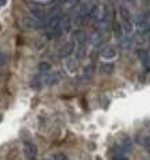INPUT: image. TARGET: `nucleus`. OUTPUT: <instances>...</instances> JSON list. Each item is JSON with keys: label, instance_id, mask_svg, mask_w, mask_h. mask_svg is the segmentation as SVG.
<instances>
[{"label": "nucleus", "instance_id": "nucleus-1", "mask_svg": "<svg viewBox=\"0 0 150 160\" xmlns=\"http://www.w3.org/2000/svg\"><path fill=\"white\" fill-rule=\"evenodd\" d=\"M119 17H120V23L122 27H123L124 34H131L134 31V22L131 19V14H130V10L127 7H124L123 4L119 6Z\"/></svg>", "mask_w": 150, "mask_h": 160}, {"label": "nucleus", "instance_id": "nucleus-2", "mask_svg": "<svg viewBox=\"0 0 150 160\" xmlns=\"http://www.w3.org/2000/svg\"><path fill=\"white\" fill-rule=\"evenodd\" d=\"M22 27L26 30H31V29H41V27H45V25L37 19L34 15H27L22 19Z\"/></svg>", "mask_w": 150, "mask_h": 160}, {"label": "nucleus", "instance_id": "nucleus-3", "mask_svg": "<svg viewBox=\"0 0 150 160\" xmlns=\"http://www.w3.org/2000/svg\"><path fill=\"white\" fill-rule=\"evenodd\" d=\"M74 46H76V42L73 41H69V42H66L65 45H62V48L60 50H58V56H60L61 58H68L72 56V53L74 52Z\"/></svg>", "mask_w": 150, "mask_h": 160}, {"label": "nucleus", "instance_id": "nucleus-4", "mask_svg": "<svg viewBox=\"0 0 150 160\" xmlns=\"http://www.w3.org/2000/svg\"><path fill=\"white\" fill-rule=\"evenodd\" d=\"M23 152L27 159H34L38 153V148L33 141H25L23 144Z\"/></svg>", "mask_w": 150, "mask_h": 160}, {"label": "nucleus", "instance_id": "nucleus-5", "mask_svg": "<svg viewBox=\"0 0 150 160\" xmlns=\"http://www.w3.org/2000/svg\"><path fill=\"white\" fill-rule=\"evenodd\" d=\"M42 82H43V84L47 86V87L56 86L57 83L60 82V76L57 73H45L42 76Z\"/></svg>", "mask_w": 150, "mask_h": 160}, {"label": "nucleus", "instance_id": "nucleus-6", "mask_svg": "<svg viewBox=\"0 0 150 160\" xmlns=\"http://www.w3.org/2000/svg\"><path fill=\"white\" fill-rule=\"evenodd\" d=\"M100 57L105 60V61H111V60L116 57V50L112 46H104L100 52Z\"/></svg>", "mask_w": 150, "mask_h": 160}, {"label": "nucleus", "instance_id": "nucleus-7", "mask_svg": "<svg viewBox=\"0 0 150 160\" xmlns=\"http://www.w3.org/2000/svg\"><path fill=\"white\" fill-rule=\"evenodd\" d=\"M72 39L77 43V45H81V43H87V39H88V37H87V33L84 30L77 29V30H74L72 33Z\"/></svg>", "mask_w": 150, "mask_h": 160}, {"label": "nucleus", "instance_id": "nucleus-8", "mask_svg": "<svg viewBox=\"0 0 150 160\" xmlns=\"http://www.w3.org/2000/svg\"><path fill=\"white\" fill-rule=\"evenodd\" d=\"M65 67H66V71L69 72L70 75H74L78 68V64H77V58L74 57H68L65 61Z\"/></svg>", "mask_w": 150, "mask_h": 160}, {"label": "nucleus", "instance_id": "nucleus-9", "mask_svg": "<svg viewBox=\"0 0 150 160\" xmlns=\"http://www.w3.org/2000/svg\"><path fill=\"white\" fill-rule=\"evenodd\" d=\"M133 45V38H131V35H123L120 39H119V46H120V49H123V50H127L130 49Z\"/></svg>", "mask_w": 150, "mask_h": 160}, {"label": "nucleus", "instance_id": "nucleus-10", "mask_svg": "<svg viewBox=\"0 0 150 160\" xmlns=\"http://www.w3.org/2000/svg\"><path fill=\"white\" fill-rule=\"evenodd\" d=\"M112 30H114V34H115V38L118 39V41H119V39L124 35V31H123V27H122L120 22L114 21L112 22Z\"/></svg>", "mask_w": 150, "mask_h": 160}, {"label": "nucleus", "instance_id": "nucleus-11", "mask_svg": "<svg viewBox=\"0 0 150 160\" xmlns=\"http://www.w3.org/2000/svg\"><path fill=\"white\" fill-rule=\"evenodd\" d=\"M87 56V45L85 43H81L76 48V58L77 60H81Z\"/></svg>", "mask_w": 150, "mask_h": 160}, {"label": "nucleus", "instance_id": "nucleus-12", "mask_svg": "<svg viewBox=\"0 0 150 160\" xmlns=\"http://www.w3.org/2000/svg\"><path fill=\"white\" fill-rule=\"evenodd\" d=\"M50 69H52V64L47 62V61H43V62H41L38 65V71H39V73H42V75L49 73Z\"/></svg>", "mask_w": 150, "mask_h": 160}, {"label": "nucleus", "instance_id": "nucleus-13", "mask_svg": "<svg viewBox=\"0 0 150 160\" xmlns=\"http://www.w3.org/2000/svg\"><path fill=\"white\" fill-rule=\"evenodd\" d=\"M119 145L123 148L124 151H131L133 149V141H131V138L130 137H127V136H124L123 141H122V144H119Z\"/></svg>", "mask_w": 150, "mask_h": 160}, {"label": "nucleus", "instance_id": "nucleus-14", "mask_svg": "<svg viewBox=\"0 0 150 160\" xmlns=\"http://www.w3.org/2000/svg\"><path fill=\"white\" fill-rule=\"evenodd\" d=\"M70 19L69 18H64L61 21V29H62V33H68V31L70 30V27H72V25H70Z\"/></svg>", "mask_w": 150, "mask_h": 160}, {"label": "nucleus", "instance_id": "nucleus-15", "mask_svg": "<svg viewBox=\"0 0 150 160\" xmlns=\"http://www.w3.org/2000/svg\"><path fill=\"white\" fill-rule=\"evenodd\" d=\"M78 6H80V0H66L65 4H64V7L66 10H73Z\"/></svg>", "mask_w": 150, "mask_h": 160}, {"label": "nucleus", "instance_id": "nucleus-16", "mask_svg": "<svg viewBox=\"0 0 150 160\" xmlns=\"http://www.w3.org/2000/svg\"><path fill=\"white\" fill-rule=\"evenodd\" d=\"M101 68H103V72H104V73H107V75L114 73V65H112V64H110V62L103 64V65H101Z\"/></svg>", "mask_w": 150, "mask_h": 160}, {"label": "nucleus", "instance_id": "nucleus-17", "mask_svg": "<svg viewBox=\"0 0 150 160\" xmlns=\"http://www.w3.org/2000/svg\"><path fill=\"white\" fill-rule=\"evenodd\" d=\"M7 61V54L4 52H0V67H3Z\"/></svg>", "mask_w": 150, "mask_h": 160}, {"label": "nucleus", "instance_id": "nucleus-18", "mask_svg": "<svg viewBox=\"0 0 150 160\" xmlns=\"http://www.w3.org/2000/svg\"><path fill=\"white\" fill-rule=\"evenodd\" d=\"M54 160H66V156L64 153H57L54 155Z\"/></svg>", "mask_w": 150, "mask_h": 160}, {"label": "nucleus", "instance_id": "nucleus-19", "mask_svg": "<svg viewBox=\"0 0 150 160\" xmlns=\"http://www.w3.org/2000/svg\"><path fill=\"white\" fill-rule=\"evenodd\" d=\"M145 145L148 147V148H150V137H148V138H145Z\"/></svg>", "mask_w": 150, "mask_h": 160}, {"label": "nucleus", "instance_id": "nucleus-20", "mask_svg": "<svg viewBox=\"0 0 150 160\" xmlns=\"http://www.w3.org/2000/svg\"><path fill=\"white\" fill-rule=\"evenodd\" d=\"M6 3H7V0H0V7H2V6H4Z\"/></svg>", "mask_w": 150, "mask_h": 160}, {"label": "nucleus", "instance_id": "nucleus-21", "mask_svg": "<svg viewBox=\"0 0 150 160\" xmlns=\"http://www.w3.org/2000/svg\"><path fill=\"white\" fill-rule=\"evenodd\" d=\"M38 2H47V0H38Z\"/></svg>", "mask_w": 150, "mask_h": 160}, {"label": "nucleus", "instance_id": "nucleus-22", "mask_svg": "<svg viewBox=\"0 0 150 160\" xmlns=\"http://www.w3.org/2000/svg\"><path fill=\"white\" fill-rule=\"evenodd\" d=\"M42 160H50V159H42Z\"/></svg>", "mask_w": 150, "mask_h": 160}, {"label": "nucleus", "instance_id": "nucleus-23", "mask_svg": "<svg viewBox=\"0 0 150 160\" xmlns=\"http://www.w3.org/2000/svg\"><path fill=\"white\" fill-rule=\"evenodd\" d=\"M66 160H68V159H66Z\"/></svg>", "mask_w": 150, "mask_h": 160}]
</instances>
